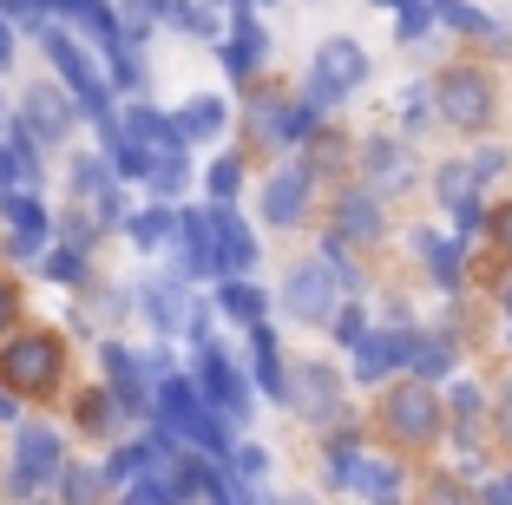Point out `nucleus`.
Returning <instances> with one entry per match:
<instances>
[{"mask_svg":"<svg viewBox=\"0 0 512 505\" xmlns=\"http://www.w3.org/2000/svg\"><path fill=\"white\" fill-rule=\"evenodd\" d=\"M335 289H362L355 283V269H342L335 256H316V263H302L296 276H289V315L296 322H329V309H335Z\"/></svg>","mask_w":512,"mask_h":505,"instance_id":"f257e3e1","label":"nucleus"},{"mask_svg":"<svg viewBox=\"0 0 512 505\" xmlns=\"http://www.w3.org/2000/svg\"><path fill=\"white\" fill-rule=\"evenodd\" d=\"M158 414H165V427H171V433H184V440L204 446L211 460H217V453H230L224 427L204 414V401H197V387H191V381H165V387H158Z\"/></svg>","mask_w":512,"mask_h":505,"instance_id":"f03ea898","label":"nucleus"},{"mask_svg":"<svg viewBox=\"0 0 512 505\" xmlns=\"http://www.w3.org/2000/svg\"><path fill=\"white\" fill-rule=\"evenodd\" d=\"M368 79V53L355 40H329L316 53V79H309V105H329L342 99V92H355Z\"/></svg>","mask_w":512,"mask_h":505,"instance_id":"7ed1b4c3","label":"nucleus"},{"mask_svg":"<svg viewBox=\"0 0 512 505\" xmlns=\"http://www.w3.org/2000/svg\"><path fill=\"white\" fill-rule=\"evenodd\" d=\"M0 374H7V387L40 394V387H53V374H60V342H53V335H20V342L0 355Z\"/></svg>","mask_w":512,"mask_h":505,"instance_id":"20e7f679","label":"nucleus"},{"mask_svg":"<svg viewBox=\"0 0 512 505\" xmlns=\"http://www.w3.org/2000/svg\"><path fill=\"white\" fill-rule=\"evenodd\" d=\"M46 53H53V66L66 73V86H73V99L86 105V112H92L99 125H112V112H106V79H99V66H92L86 53H79V46L66 40V33H46Z\"/></svg>","mask_w":512,"mask_h":505,"instance_id":"39448f33","label":"nucleus"},{"mask_svg":"<svg viewBox=\"0 0 512 505\" xmlns=\"http://www.w3.org/2000/svg\"><path fill=\"white\" fill-rule=\"evenodd\" d=\"M440 112H447V125H460V132H480V125L493 119V86H486L480 73H447L440 79Z\"/></svg>","mask_w":512,"mask_h":505,"instance_id":"423d86ee","label":"nucleus"},{"mask_svg":"<svg viewBox=\"0 0 512 505\" xmlns=\"http://www.w3.org/2000/svg\"><path fill=\"white\" fill-rule=\"evenodd\" d=\"M197 387H204L224 414H237V420L250 414V387H243V374L230 368L224 348H211V342H197Z\"/></svg>","mask_w":512,"mask_h":505,"instance_id":"0eeeda50","label":"nucleus"},{"mask_svg":"<svg viewBox=\"0 0 512 505\" xmlns=\"http://www.w3.org/2000/svg\"><path fill=\"white\" fill-rule=\"evenodd\" d=\"M434 427H440V401L427 394V387H401V394L388 401V433L394 440L421 446V440H434Z\"/></svg>","mask_w":512,"mask_h":505,"instance_id":"6e6552de","label":"nucleus"},{"mask_svg":"<svg viewBox=\"0 0 512 505\" xmlns=\"http://www.w3.org/2000/svg\"><path fill=\"white\" fill-rule=\"evenodd\" d=\"M53 466H60V440H53V427H20V460H14V492H40L46 479H53Z\"/></svg>","mask_w":512,"mask_h":505,"instance_id":"1a4fd4ad","label":"nucleus"},{"mask_svg":"<svg viewBox=\"0 0 512 505\" xmlns=\"http://www.w3.org/2000/svg\"><path fill=\"white\" fill-rule=\"evenodd\" d=\"M20 112H27V125H20L27 145H53V138H66V125H73V105H66L53 86H33Z\"/></svg>","mask_w":512,"mask_h":505,"instance_id":"9d476101","label":"nucleus"},{"mask_svg":"<svg viewBox=\"0 0 512 505\" xmlns=\"http://www.w3.org/2000/svg\"><path fill=\"white\" fill-rule=\"evenodd\" d=\"M283 394H296V407H302L309 420H329L335 401H342V381H335L329 368H296V374L283 381Z\"/></svg>","mask_w":512,"mask_h":505,"instance_id":"9b49d317","label":"nucleus"},{"mask_svg":"<svg viewBox=\"0 0 512 505\" xmlns=\"http://www.w3.org/2000/svg\"><path fill=\"white\" fill-rule=\"evenodd\" d=\"M355 348H362V355H355V374H362V381H381L394 361H414L421 335H362Z\"/></svg>","mask_w":512,"mask_h":505,"instance_id":"f8f14e48","label":"nucleus"},{"mask_svg":"<svg viewBox=\"0 0 512 505\" xmlns=\"http://www.w3.org/2000/svg\"><path fill=\"white\" fill-rule=\"evenodd\" d=\"M171 230H178V269H184V276H211V269H217V256H211V223L197 217V210H184Z\"/></svg>","mask_w":512,"mask_h":505,"instance_id":"ddd939ff","label":"nucleus"},{"mask_svg":"<svg viewBox=\"0 0 512 505\" xmlns=\"http://www.w3.org/2000/svg\"><path fill=\"white\" fill-rule=\"evenodd\" d=\"M73 191L92 204V217H99V223H119V191H112V171L99 158H79L73 164Z\"/></svg>","mask_w":512,"mask_h":505,"instance_id":"4468645a","label":"nucleus"},{"mask_svg":"<svg viewBox=\"0 0 512 505\" xmlns=\"http://www.w3.org/2000/svg\"><path fill=\"white\" fill-rule=\"evenodd\" d=\"M302 204H309V171L289 164V171H276V178H270V191H263V217H270V223H296Z\"/></svg>","mask_w":512,"mask_h":505,"instance_id":"2eb2a0df","label":"nucleus"},{"mask_svg":"<svg viewBox=\"0 0 512 505\" xmlns=\"http://www.w3.org/2000/svg\"><path fill=\"white\" fill-rule=\"evenodd\" d=\"M211 223V256H217V269H250V256H256V243H250V230H243V217H230V210H217V217H204Z\"/></svg>","mask_w":512,"mask_h":505,"instance_id":"dca6fc26","label":"nucleus"},{"mask_svg":"<svg viewBox=\"0 0 512 505\" xmlns=\"http://www.w3.org/2000/svg\"><path fill=\"white\" fill-rule=\"evenodd\" d=\"M0 210H7V223H14V243H7L14 256H33L46 243V230H53V223H46V210L33 204V197H0Z\"/></svg>","mask_w":512,"mask_h":505,"instance_id":"f3484780","label":"nucleus"},{"mask_svg":"<svg viewBox=\"0 0 512 505\" xmlns=\"http://www.w3.org/2000/svg\"><path fill=\"white\" fill-rule=\"evenodd\" d=\"M33 184H40V164H33V145L27 138H0V191L7 197H27Z\"/></svg>","mask_w":512,"mask_h":505,"instance_id":"a211bd4d","label":"nucleus"},{"mask_svg":"<svg viewBox=\"0 0 512 505\" xmlns=\"http://www.w3.org/2000/svg\"><path fill=\"white\" fill-rule=\"evenodd\" d=\"M335 237H355V243H375L381 237V210L368 191H348L342 197V223H335Z\"/></svg>","mask_w":512,"mask_h":505,"instance_id":"6ab92c4d","label":"nucleus"},{"mask_svg":"<svg viewBox=\"0 0 512 505\" xmlns=\"http://www.w3.org/2000/svg\"><path fill=\"white\" fill-rule=\"evenodd\" d=\"M256 60H263V33H256V14H250V7H237V40L224 46V66L243 79Z\"/></svg>","mask_w":512,"mask_h":505,"instance_id":"aec40b11","label":"nucleus"},{"mask_svg":"<svg viewBox=\"0 0 512 505\" xmlns=\"http://www.w3.org/2000/svg\"><path fill=\"white\" fill-rule=\"evenodd\" d=\"M106 374H112V387H119L112 401H119L125 414L151 407V401H145V381H138V368H132V355H125V348H106Z\"/></svg>","mask_w":512,"mask_h":505,"instance_id":"412c9836","label":"nucleus"},{"mask_svg":"<svg viewBox=\"0 0 512 505\" xmlns=\"http://www.w3.org/2000/svg\"><path fill=\"white\" fill-rule=\"evenodd\" d=\"M145 315H151V322H158V328L171 335V328H184V315H191V302L178 296V283H145Z\"/></svg>","mask_w":512,"mask_h":505,"instance_id":"4be33fe9","label":"nucleus"},{"mask_svg":"<svg viewBox=\"0 0 512 505\" xmlns=\"http://www.w3.org/2000/svg\"><path fill=\"white\" fill-rule=\"evenodd\" d=\"M250 355H256V381H263V394H283L289 374H283V361H276V335L263 322L250 328Z\"/></svg>","mask_w":512,"mask_h":505,"instance_id":"5701e85b","label":"nucleus"},{"mask_svg":"<svg viewBox=\"0 0 512 505\" xmlns=\"http://www.w3.org/2000/svg\"><path fill=\"white\" fill-rule=\"evenodd\" d=\"M171 125H178L184 145H191V138H217V132H224V105H217V99H191V105H184V119H171Z\"/></svg>","mask_w":512,"mask_h":505,"instance_id":"b1692460","label":"nucleus"},{"mask_svg":"<svg viewBox=\"0 0 512 505\" xmlns=\"http://www.w3.org/2000/svg\"><path fill=\"white\" fill-rule=\"evenodd\" d=\"M368 171H375L381 184H388V178H394V184H407V151H394L388 138H375V145H368Z\"/></svg>","mask_w":512,"mask_h":505,"instance_id":"393cba45","label":"nucleus"},{"mask_svg":"<svg viewBox=\"0 0 512 505\" xmlns=\"http://www.w3.org/2000/svg\"><path fill=\"white\" fill-rule=\"evenodd\" d=\"M434 20H447V27H473L480 40H506V33H499V20H486L480 7H440Z\"/></svg>","mask_w":512,"mask_h":505,"instance_id":"a878e982","label":"nucleus"},{"mask_svg":"<svg viewBox=\"0 0 512 505\" xmlns=\"http://www.w3.org/2000/svg\"><path fill=\"white\" fill-rule=\"evenodd\" d=\"M224 315H237V322L256 328V315H263V296H256L250 283H224Z\"/></svg>","mask_w":512,"mask_h":505,"instance_id":"bb28decb","label":"nucleus"},{"mask_svg":"<svg viewBox=\"0 0 512 505\" xmlns=\"http://www.w3.org/2000/svg\"><path fill=\"white\" fill-rule=\"evenodd\" d=\"M414 243L427 250V263H434L440 276H447V283H460V243H440V237H427V230H421Z\"/></svg>","mask_w":512,"mask_h":505,"instance_id":"cd10ccee","label":"nucleus"},{"mask_svg":"<svg viewBox=\"0 0 512 505\" xmlns=\"http://www.w3.org/2000/svg\"><path fill=\"white\" fill-rule=\"evenodd\" d=\"M106 486V473H92V466H66V505H92Z\"/></svg>","mask_w":512,"mask_h":505,"instance_id":"c85d7f7f","label":"nucleus"},{"mask_svg":"<svg viewBox=\"0 0 512 505\" xmlns=\"http://www.w3.org/2000/svg\"><path fill=\"white\" fill-rule=\"evenodd\" d=\"M145 178H151V191H158V197H171V191L184 184V151H178V158H151Z\"/></svg>","mask_w":512,"mask_h":505,"instance_id":"c756f323","label":"nucleus"},{"mask_svg":"<svg viewBox=\"0 0 512 505\" xmlns=\"http://www.w3.org/2000/svg\"><path fill=\"white\" fill-rule=\"evenodd\" d=\"M237 184H243V164L237 158H217L211 164V197H217V204H230V197H237Z\"/></svg>","mask_w":512,"mask_h":505,"instance_id":"7c9ffc66","label":"nucleus"},{"mask_svg":"<svg viewBox=\"0 0 512 505\" xmlns=\"http://www.w3.org/2000/svg\"><path fill=\"white\" fill-rule=\"evenodd\" d=\"M79 420H86L92 433H106L112 420H119V407H112V394H86V407H79Z\"/></svg>","mask_w":512,"mask_h":505,"instance_id":"2f4dec72","label":"nucleus"},{"mask_svg":"<svg viewBox=\"0 0 512 505\" xmlns=\"http://www.w3.org/2000/svg\"><path fill=\"white\" fill-rule=\"evenodd\" d=\"M414 368H421V374H447V368H453V348H440V342H427V335H421V348H414Z\"/></svg>","mask_w":512,"mask_h":505,"instance_id":"473e14b6","label":"nucleus"},{"mask_svg":"<svg viewBox=\"0 0 512 505\" xmlns=\"http://www.w3.org/2000/svg\"><path fill=\"white\" fill-rule=\"evenodd\" d=\"M394 27H401V40H421V33L434 27V7H401V14H394Z\"/></svg>","mask_w":512,"mask_h":505,"instance_id":"72a5a7b5","label":"nucleus"},{"mask_svg":"<svg viewBox=\"0 0 512 505\" xmlns=\"http://www.w3.org/2000/svg\"><path fill=\"white\" fill-rule=\"evenodd\" d=\"M165 230H171V217H165V210H145V217H132V237L145 243V250H151L158 237H165Z\"/></svg>","mask_w":512,"mask_h":505,"instance_id":"f704fd0d","label":"nucleus"},{"mask_svg":"<svg viewBox=\"0 0 512 505\" xmlns=\"http://www.w3.org/2000/svg\"><path fill=\"white\" fill-rule=\"evenodd\" d=\"M158 14H165V20H178V27H191V33H204V27H211V14H204V7H158Z\"/></svg>","mask_w":512,"mask_h":505,"instance_id":"c9c22d12","label":"nucleus"},{"mask_svg":"<svg viewBox=\"0 0 512 505\" xmlns=\"http://www.w3.org/2000/svg\"><path fill=\"white\" fill-rule=\"evenodd\" d=\"M60 237H66V250L79 256V250L92 243V223H86V217H66V223H60Z\"/></svg>","mask_w":512,"mask_h":505,"instance_id":"e433bc0d","label":"nucleus"},{"mask_svg":"<svg viewBox=\"0 0 512 505\" xmlns=\"http://www.w3.org/2000/svg\"><path fill=\"white\" fill-rule=\"evenodd\" d=\"M453 414H460V427H473V420H480V394L460 387V394H453Z\"/></svg>","mask_w":512,"mask_h":505,"instance_id":"4c0bfd02","label":"nucleus"},{"mask_svg":"<svg viewBox=\"0 0 512 505\" xmlns=\"http://www.w3.org/2000/svg\"><path fill=\"white\" fill-rule=\"evenodd\" d=\"M335 335H342V342H362V309H342V315H335Z\"/></svg>","mask_w":512,"mask_h":505,"instance_id":"58836bf2","label":"nucleus"},{"mask_svg":"<svg viewBox=\"0 0 512 505\" xmlns=\"http://www.w3.org/2000/svg\"><path fill=\"white\" fill-rule=\"evenodd\" d=\"M46 269H53L60 283H73V276H79V256H73V250H60V256H46Z\"/></svg>","mask_w":512,"mask_h":505,"instance_id":"ea45409f","label":"nucleus"},{"mask_svg":"<svg viewBox=\"0 0 512 505\" xmlns=\"http://www.w3.org/2000/svg\"><path fill=\"white\" fill-rule=\"evenodd\" d=\"M237 473H243V479L263 473V446H237Z\"/></svg>","mask_w":512,"mask_h":505,"instance_id":"a19ab883","label":"nucleus"},{"mask_svg":"<svg viewBox=\"0 0 512 505\" xmlns=\"http://www.w3.org/2000/svg\"><path fill=\"white\" fill-rule=\"evenodd\" d=\"M0 20H20V27H46V20H53V14H46V7H7V14H0Z\"/></svg>","mask_w":512,"mask_h":505,"instance_id":"79ce46f5","label":"nucleus"},{"mask_svg":"<svg viewBox=\"0 0 512 505\" xmlns=\"http://www.w3.org/2000/svg\"><path fill=\"white\" fill-rule=\"evenodd\" d=\"M427 505H467V492H460V486H447V479H440V486L427 492Z\"/></svg>","mask_w":512,"mask_h":505,"instance_id":"37998d69","label":"nucleus"},{"mask_svg":"<svg viewBox=\"0 0 512 505\" xmlns=\"http://www.w3.org/2000/svg\"><path fill=\"white\" fill-rule=\"evenodd\" d=\"M7 322H14V289L0 283V328H7Z\"/></svg>","mask_w":512,"mask_h":505,"instance_id":"c03bdc74","label":"nucleus"},{"mask_svg":"<svg viewBox=\"0 0 512 505\" xmlns=\"http://www.w3.org/2000/svg\"><path fill=\"white\" fill-rule=\"evenodd\" d=\"M493 230H499V243H512V204H506V210L493 217Z\"/></svg>","mask_w":512,"mask_h":505,"instance_id":"a18cd8bd","label":"nucleus"},{"mask_svg":"<svg viewBox=\"0 0 512 505\" xmlns=\"http://www.w3.org/2000/svg\"><path fill=\"white\" fill-rule=\"evenodd\" d=\"M14 60V33H7V20H0V66Z\"/></svg>","mask_w":512,"mask_h":505,"instance_id":"49530a36","label":"nucleus"},{"mask_svg":"<svg viewBox=\"0 0 512 505\" xmlns=\"http://www.w3.org/2000/svg\"><path fill=\"white\" fill-rule=\"evenodd\" d=\"M499 427L512 433V387H506V401H499Z\"/></svg>","mask_w":512,"mask_h":505,"instance_id":"de8ad7c7","label":"nucleus"},{"mask_svg":"<svg viewBox=\"0 0 512 505\" xmlns=\"http://www.w3.org/2000/svg\"><path fill=\"white\" fill-rule=\"evenodd\" d=\"M0 420H14V401H7V394H0Z\"/></svg>","mask_w":512,"mask_h":505,"instance_id":"09e8293b","label":"nucleus"},{"mask_svg":"<svg viewBox=\"0 0 512 505\" xmlns=\"http://www.w3.org/2000/svg\"><path fill=\"white\" fill-rule=\"evenodd\" d=\"M276 505H309V499H276Z\"/></svg>","mask_w":512,"mask_h":505,"instance_id":"8fccbe9b","label":"nucleus"},{"mask_svg":"<svg viewBox=\"0 0 512 505\" xmlns=\"http://www.w3.org/2000/svg\"><path fill=\"white\" fill-rule=\"evenodd\" d=\"M506 309H512V289H506Z\"/></svg>","mask_w":512,"mask_h":505,"instance_id":"3c124183","label":"nucleus"},{"mask_svg":"<svg viewBox=\"0 0 512 505\" xmlns=\"http://www.w3.org/2000/svg\"><path fill=\"white\" fill-rule=\"evenodd\" d=\"M506 492H512V486H506Z\"/></svg>","mask_w":512,"mask_h":505,"instance_id":"603ef678","label":"nucleus"}]
</instances>
